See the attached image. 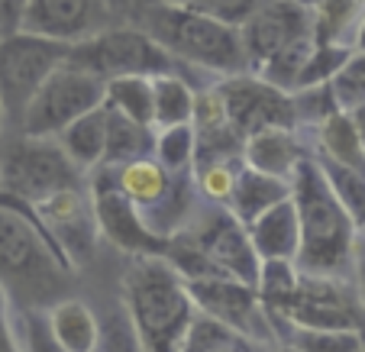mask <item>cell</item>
Masks as SVG:
<instances>
[{
	"mask_svg": "<svg viewBox=\"0 0 365 352\" xmlns=\"http://www.w3.org/2000/svg\"><path fill=\"white\" fill-rule=\"evenodd\" d=\"M113 175H117L120 191L130 197V204L143 217V223L159 239H172L175 233H181L200 204L194 175L165 172L152 155L133 159L126 165H113Z\"/></svg>",
	"mask_w": 365,
	"mask_h": 352,
	"instance_id": "8992f818",
	"label": "cell"
},
{
	"mask_svg": "<svg viewBox=\"0 0 365 352\" xmlns=\"http://www.w3.org/2000/svg\"><path fill=\"white\" fill-rule=\"evenodd\" d=\"M310 155V143L301 130H259L242 139V165L265 175L288 178Z\"/></svg>",
	"mask_w": 365,
	"mask_h": 352,
	"instance_id": "ac0fdd59",
	"label": "cell"
},
{
	"mask_svg": "<svg viewBox=\"0 0 365 352\" xmlns=\"http://www.w3.org/2000/svg\"><path fill=\"white\" fill-rule=\"evenodd\" d=\"M194 113V84L178 71L152 78V126L191 123Z\"/></svg>",
	"mask_w": 365,
	"mask_h": 352,
	"instance_id": "484cf974",
	"label": "cell"
},
{
	"mask_svg": "<svg viewBox=\"0 0 365 352\" xmlns=\"http://www.w3.org/2000/svg\"><path fill=\"white\" fill-rule=\"evenodd\" d=\"M36 220L42 223V229L48 233V239L58 246L71 269L88 265L97 256L101 246V229L94 220V207H91V194L88 185L84 187H68L58 191L52 197L33 204Z\"/></svg>",
	"mask_w": 365,
	"mask_h": 352,
	"instance_id": "2e32d148",
	"label": "cell"
},
{
	"mask_svg": "<svg viewBox=\"0 0 365 352\" xmlns=\"http://www.w3.org/2000/svg\"><path fill=\"white\" fill-rule=\"evenodd\" d=\"M136 26L159 42L181 65V71H200L207 81H220V78L249 71L240 26L233 23L194 14L185 7H172L162 0H145L136 7Z\"/></svg>",
	"mask_w": 365,
	"mask_h": 352,
	"instance_id": "7a4b0ae2",
	"label": "cell"
},
{
	"mask_svg": "<svg viewBox=\"0 0 365 352\" xmlns=\"http://www.w3.org/2000/svg\"><path fill=\"white\" fill-rule=\"evenodd\" d=\"M278 343L294 352H359L365 330H307V326H278Z\"/></svg>",
	"mask_w": 365,
	"mask_h": 352,
	"instance_id": "f1b7e54d",
	"label": "cell"
},
{
	"mask_svg": "<svg viewBox=\"0 0 365 352\" xmlns=\"http://www.w3.org/2000/svg\"><path fill=\"white\" fill-rule=\"evenodd\" d=\"M103 90H107V81H101L88 68L65 58L42 81V88L36 90V97L29 100L26 110H23L14 133L56 139L68 123H75L78 117L97 110L103 104Z\"/></svg>",
	"mask_w": 365,
	"mask_h": 352,
	"instance_id": "ba28073f",
	"label": "cell"
},
{
	"mask_svg": "<svg viewBox=\"0 0 365 352\" xmlns=\"http://www.w3.org/2000/svg\"><path fill=\"white\" fill-rule=\"evenodd\" d=\"M75 269L33 207L0 191V297L10 311H48L68 297Z\"/></svg>",
	"mask_w": 365,
	"mask_h": 352,
	"instance_id": "6da1fadb",
	"label": "cell"
},
{
	"mask_svg": "<svg viewBox=\"0 0 365 352\" xmlns=\"http://www.w3.org/2000/svg\"><path fill=\"white\" fill-rule=\"evenodd\" d=\"M359 352H365V346H362V349H359Z\"/></svg>",
	"mask_w": 365,
	"mask_h": 352,
	"instance_id": "f907efd6",
	"label": "cell"
},
{
	"mask_svg": "<svg viewBox=\"0 0 365 352\" xmlns=\"http://www.w3.org/2000/svg\"><path fill=\"white\" fill-rule=\"evenodd\" d=\"M307 7L314 23V42L352 48L356 26L365 16V0H310Z\"/></svg>",
	"mask_w": 365,
	"mask_h": 352,
	"instance_id": "cb8c5ba5",
	"label": "cell"
},
{
	"mask_svg": "<svg viewBox=\"0 0 365 352\" xmlns=\"http://www.w3.org/2000/svg\"><path fill=\"white\" fill-rule=\"evenodd\" d=\"M265 352H294V349H291V346H284V343H278V346H269Z\"/></svg>",
	"mask_w": 365,
	"mask_h": 352,
	"instance_id": "bcb514c9",
	"label": "cell"
},
{
	"mask_svg": "<svg viewBox=\"0 0 365 352\" xmlns=\"http://www.w3.org/2000/svg\"><path fill=\"white\" fill-rule=\"evenodd\" d=\"M181 236H187V239L200 249V256L214 265L220 275L255 284L259 256H255V249H252L246 223L236 220V217L230 214V207L200 200L197 210L191 214V220L181 229Z\"/></svg>",
	"mask_w": 365,
	"mask_h": 352,
	"instance_id": "8fae6325",
	"label": "cell"
},
{
	"mask_svg": "<svg viewBox=\"0 0 365 352\" xmlns=\"http://www.w3.org/2000/svg\"><path fill=\"white\" fill-rule=\"evenodd\" d=\"M330 90L336 97L339 110H352V107L365 104V52L352 48L339 71L330 78Z\"/></svg>",
	"mask_w": 365,
	"mask_h": 352,
	"instance_id": "8d00e7d4",
	"label": "cell"
},
{
	"mask_svg": "<svg viewBox=\"0 0 365 352\" xmlns=\"http://www.w3.org/2000/svg\"><path fill=\"white\" fill-rule=\"evenodd\" d=\"M88 194H91V207H94V220L103 242H110L126 259L162 256L165 239H159L145 227L143 217L130 204V197L120 191L113 165H97L94 172H88Z\"/></svg>",
	"mask_w": 365,
	"mask_h": 352,
	"instance_id": "4fadbf2b",
	"label": "cell"
},
{
	"mask_svg": "<svg viewBox=\"0 0 365 352\" xmlns=\"http://www.w3.org/2000/svg\"><path fill=\"white\" fill-rule=\"evenodd\" d=\"M23 7H26V0H0V36L14 33L16 23H20Z\"/></svg>",
	"mask_w": 365,
	"mask_h": 352,
	"instance_id": "7bdbcfd3",
	"label": "cell"
},
{
	"mask_svg": "<svg viewBox=\"0 0 365 352\" xmlns=\"http://www.w3.org/2000/svg\"><path fill=\"white\" fill-rule=\"evenodd\" d=\"M94 352H143L139 333L133 326V317L123 301H117L110 311L97 314V349Z\"/></svg>",
	"mask_w": 365,
	"mask_h": 352,
	"instance_id": "1f68e13d",
	"label": "cell"
},
{
	"mask_svg": "<svg viewBox=\"0 0 365 352\" xmlns=\"http://www.w3.org/2000/svg\"><path fill=\"white\" fill-rule=\"evenodd\" d=\"M352 291L359 297V307L365 314V229L356 236V252H352V271H349Z\"/></svg>",
	"mask_w": 365,
	"mask_h": 352,
	"instance_id": "60d3db41",
	"label": "cell"
},
{
	"mask_svg": "<svg viewBox=\"0 0 365 352\" xmlns=\"http://www.w3.org/2000/svg\"><path fill=\"white\" fill-rule=\"evenodd\" d=\"M301 4H310V0H301Z\"/></svg>",
	"mask_w": 365,
	"mask_h": 352,
	"instance_id": "681fc988",
	"label": "cell"
},
{
	"mask_svg": "<svg viewBox=\"0 0 365 352\" xmlns=\"http://www.w3.org/2000/svg\"><path fill=\"white\" fill-rule=\"evenodd\" d=\"M240 165H242V159L194 165L191 175H194V187H197L200 200L227 207V200H230V194H233V185H236V175H240Z\"/></svg>",
	"mask_w": 365,
	"mask_h": 352,
	"instance_id": "d590c367",
	"label": "cell"
},
{
	"mask_svg": "<svg viewBox=\"0 0 365 352\" xmlns=\"http://www.w3.org/2000/svg\"><path fill=\"white\" fill-rule=\"evenodd\" d=\"M217 88H220L230 126L242 139L259 130H275V126L278 130H297L291 94L288 90H278L275 84L262 81L255 71L220 78Z\"/></svg>",
	"mask_w": 365,
	"mask_h": 352,
	"instance_id": "5bb4252c",
	"label": "cell"
},
{
	"mask_svg": "<svg viewBox=\"0 0 365 352\" xmlns=\"http://www.w3.org/2000/svg\"><path fill=\"white\" fill-rule=\"evenodd\" d=\"M291 200H294L297 227H301V246L294 259L297 269L304 275L349 281L359 229L336 200V194L330 191L324 168L314 155H307L291 175Z\"/></svg>",
	"mask_w": 365,
	"mask_h": 352,
	"instance_id": "3957f363",
	"label": "cell"
},
{
	"mask_svg": "<svg viewBox=\"0 0 365 352\" xmlns=\"http://www.w3.org/2000/svg\"><path fill=\"white\" fill-rule=\"evenodd\" d=\"M310 36H314L310 7L301 0H259L252 14L240 23V39L249 71L269 62L275 52L288 48L291 42L310 39Z\"/></svg>",
	"mask_w": 365,
	"mask_h": 352,
	"instance_id": "e0dca14e",
	"label": "cell"
},
{
	"mask_svg": "<svg viewBox=\"0 0 365 352\" xmlns=\"http://www.w3.org/2000/svg\"><path fill=\"white\" fill-rule=\"evenodd\" d=\"M346 113H349V123H352V130H356L359 143L365 145V104L352 107V110H346Z\"/></svg>",
	"mask_w": 365,
	"mask_h": 352,
	"instance_id": "ee69618b",
	"label": "cell"
},
{
	"mask_svg": "<svg viewBox=\"0 0 365 352\" xmlns=\"http://www.w3.org/2000/svg\"><path fill=\"white\" fill-rule=\"evenodd\" d=\"M68 58L81 68H88L91 75H97L101 81L123 75H168V71H181V65L168 56L159 42L152 39L145 29H139L136 23H113L103 33L91 36V39L78 42L68 48Z\"/></svg>",
	"mask_w": 365,
	"mask_h": 352,
	"instance_id": "52a82bcc",
	"label": "cell"
},
{
	"mask_svg": "<svg viewBox=\"0 0 365 352\" xmlns=\"http://www.w3.org/2000/svg\"><path fill=\"white\" fill-rule=\"evenodd\" d=\"M56 139L65 149V155H68L84 175L94 172L97 165H103V149H107V107L101 104L97 110L78 117L75 123L65 126Z\"/></svg>",
	"mask_w": 365,
	"mask_h": 352,
	"instance_id": "603a6c76",
	"label": "cell"
},
{
	"mask_svg": "<svg viewBox=\"0 0 365 352\" xmlns=\"http://www.w3.org/2000/svg\"><path fill=\"white\" fill-rule=\"evenodd\" d=\"M310 143V155H317L333 165H349L365 172V145L359 143L356 130L349 123V113L336 110L333 117H327L324 123H317L314 130L304 133Z\"/></svg>",
	"mask_w": 365,
	"mask_h": 352,
	"instance_id": "7402d4cb",
	"label": "cell"
},
{
	"mask_svg": "<svg viewBox=\"0 0 365 352\" xmlns=\"http://www.w3.org/2000/svg\"><path fill=\"white\" fill-rule=\"evenodd\" d=\"M352 48H359V52H365V16L359 20L356 26V36H352Z\"/></svg>",
	"mask_w": 365,
	"mask_h": 352,
	"instance_id": "f6af8a7d",
	"label": "cell"
},
{
	"mask_svg": "<svg viewBox=\"0 0 365 352\" xmlns=\"http://www.w3.org/2000/svg\"><path fill=\"white\" fill-rule=\"evenodd\" d=\"M48 333L65 352H94L97 349V314L81 297H62L46 311Z\"/></svg>",
	"mask_w": 365,
	"mask_h": 352,
	"instance_id": "44dd1931",
	"label": "cell"
},
{
	"mask_svg": "<svg viewBox=\"0 0 365 352\" xmlns=\"http://www.w3.org/2000/svg\"><path fill=\"white\" fill-rule=\"evenodd\" d=\"M284 197H291L288 178H278V175H265L249 165H240V175H236V185L227 200V207L236 220L252 223L255 217L265 214L269 207H275L278 200H284Z\"/></svg>",
	"mask_w": 365,
	"mask_h": 352,
	"instance_id": "ffe728a7",
	"label": "cell"
},
{
	"mask_svg": "<svg viewBox=\"0 0 365 352\" xmlns=\"http://www.w3.org/2000/svg\"><path fill=\"white\" fill-rule=\"evenodd\" d=\"M0 352H23V343L16 336V323H14V314L4 307L0 311Z\"/></svg>",
	"mask_w": 365,
	"mask_h": 352,
	"instance_id": "b9f144b4",
	"label": "cell"
},
{
	"mask_svg": "<svg viewBox=\"0 0 365 352\" xmlns=\"http://www.w3.org/2000/svg\"><path fill=\"white\" fill-rule=\"evenodd\" d=\"M291 107H294V120L301 133L314 130L317 123H324L327 117H333L339 110L330 84H310V88L291 90Z\"/></svg>",
	"mask_w": 365,
	"mask_h": 352,
	"instance_id": "e575fe53",
	"label": "cell"
},
{
	"mask_svg": "<svg viewBox=\"0 0 365 352\" xmlns=\"http://www.w3.org/2000/svg\"><path fill=\"white\" fill-rule=\"evenodd\" d=\"M0 311H4V297H0Z\"/></svg>",
	"mask_w": 365,
	"mask_h": 352,
	"instance_id": "c3c4849f",
	"label": "cell"
},
{
	"mask_svg": "<svg viewBox=\"0 0 365 352\" xmlns=\"http://www.w3.org/2000/svg\"><path fill=\"white\" fill-rule=\"evenodd\" d=\"M120 284L143 352H178L197 314L185 278L162 256H130Z\"/></svg>",
	"mask_w": 365,
	"mask_h": 352,
	"instance_id": "277c9868",
	"label": "cell"
},
{
	"mask_svg": "<svg viewBox=\"0 0 365 352\" xmlns=\"http://www.w3.org/2000/svg\"><path fill=\"white\" fill-rule=\"evenodd\" d=\"M317 162L324 168V178L330 185V191L336 194V200L343 204L349 220L362 233L365 229V172L362 168H349V165H333V162H324V159H317Z\"/></svg>",
	"mask_w": 365,
	"mask_h": 352,
	"instance_id": "4dcf8cb0",
	"label": "cell"
},
{
	"mask_svg": "<svg viewBox=\"0 0 365 352\" xmlns=\"http://www.w3.org/2000/svg\"><path fill=\"white\" fill-rule=\"evenodd\" d=\"M103 104L117 113L136 120L143 126H152V78L145 75H123L110 78L103 90Z\"/></svg>",
	"mask_w": 365,
	"mask_h": 352,
	"instance_id": "83f0119b",
	"label": "cell"
},
{
	"mask_svg": "<svg viewBox=\"0 0 365 352\" xmlns=\"http://www.w3.org/2000/svg\"><path fill=\"white\" fill-rule=\"evenodd\" d=\"M265 349L269 346H259L249 336H242V333L204 317V314H194L178 352H265Z\"/></svg>",
	"mask_w": 365,
	"mask_h": 352,
	"instance_id": "4316f807",
	"label": "cell"
},
{
	"mask_svg": "<svg viewBox=\"0 0 365 352\" xmlns=\"http://www.w3.org/2000/svg\"><path fill=\"white\" fill-rule=\"evenodd\" d=\"M16 323V336L23 343V352H65L48 333L46 311H10Z\"/></svg>",
	"mask_w": 365,
	"mask_h": 352,
	"instance_id": "f35d334b",
	"label": "cell"
},
{
	"mask_svg": "<svg viewBox=\"0 0 365 352\" xmlns=\"http://www.w3.org/2000/svg\"><path fill=\"white\" fill-rule=\"evenodd\" d=\"M272 323L278 326H307V330H365V314L352 281L346 278L304 275L297 288L282 304L269 307Z\"/></svg>",
	"mask_w": 365,
	"mask_h": 352,
	"instance_id": "30bf717a",
	"label": "cell"
},
{
	"mask_svg": "<svg viewBox=\"0 0 365 352\" xmlns=\"http://www.w3.org/2000/svg\"><path fill=\"white\" fill-rule=\"evenodd\" d=\"M187 294H191L197 314L217 320V323L230 326V330L249 336L259 346H278V333L272 323L269 307L262 304V297L255 291V284L236 281V278H191Z\"/></svg>",
	"mask_w": 365,
	"mask_h": 352,
	"instance_id": "7c38bea8",
	"label": "cell"
},
{
	"mask_svg": "<svg viewBox=\"0 0 365 352\" xmlns=\"http://www.w3.org/2000/svg\"><path fill=\"white\" fill-rule=\"evenodd\" d=\"M349 52H352L349 46H327V42H314L307 62H304V68H301V78H297V88H310V84H330V78L339 71V65L346 62V56H349Z\"/></svg>",
	"mask_w": 365,
	"mask_h": 352,
	"instance_id": "74e56055",
	"label": "cell"
},
{
	"mask_svg": "<svg viewBox=\"0 0 365 352\" xmlns=\"http://www.w3.org/2000/svg\"><path fill=\"white\" fill-rule=\"evenodd\" d=\"M310 48H314V36H310V39L291 42L288 48L275 52L269 62L259 65V68H255V75L262 78V81L275 84L278 90H288V94H291V90L297 88V78H301V68H304V62H307Z\"/></svg>",
	"mask_w": 365,
	"mask_h": 352,
	"instance_id": "d6a6232c",
	"label": "cell"
},
{
	"mask_svg": "<svg viewBox=\"0 0 365 352\" xmlns=\"http://www.w3.org/2000/svg\"><path fill=\"white\" fill-rule=\"evenodd\" d=\"M152 139H155V126H143V123H136V120L117 113L113 107H107V149H103V165H126V162H133V159H145V155H152Z\"/></svg>",
	"mask_w": 365,
	"mask_h": 352,
	"instance_id": "d4e9b609",
	"label": "cell"
},
{
	"mask_svg": "<svg viewBox=\"0 0 365 352\" xmlns=\"http://www.w3.org/2000/svg\"><path fill=\"white\" fill-rule=\"evenodd\" d=\"M194 149H197V136H194L191 123L162 126V130H155V139H152V159L172 175L194 172Z\"/></svg>",
	"mask_w": 365,
	"mask_h": 352,
	"instance_id": "f546056e",
	"label": "cell"
},
{
	"mask_svg": "<svg viewBox=\"0 0 365 352\" xmlns=\"http://www.w3.org/2000/svg\"><path fill=\"white\" fill-rule=\"evenodd\" d=\"M7 133V117H4V104H0V136Z\"/></svg>",
	"mask_w": 365,
	"mask_h": 352,
	"instance_id": "7dc6e473",
	"label": "cell"
},
{
	"mask_svg": "<svg viewBox=\"0 0 365 352\" xmlns=\"http://www.w3.org/2000/svg\"><path fill=\"white\" fill-rule=\"evenodd\" d=\"M117 23V0H26L16 29L78 46Z\"/></svg>",
	"mask_w": 365,
	"mask_h": 352,
	"instance_id": "9a60e30c",
	"label": "cell"
},
{
	"mask_svg": "<svg viewBox=\"0 0 365 352\" xmlns=\"http://www.w3.org/2000/svg\"><path fill=\"white\" fill-rule=\"evenodd\" d=\"M68 48L71 46L23 33V29L0 36V104L7 117V133L16 130L23 110L42 88V81L68 58Z\"/></svg>",
	"mask_w": 365,
	"mask_h": 352,
	"instance_id": "9c48e42d",
	"label": "cell"
},
{
	"mask_svg": "<svg viewBox=\"0 0 365 352\" xmlns=\"http://www.w3.org/2000/svg\"><path fill=\"white\" fill-rule=\"evenodd\" d=\"M162 4L194 10V14L217 16V20H223V23H233V26H240V23L255 10V4H259V0H162Z\"/></svg>",
	"mask_w": 365,
	"mask_h": 352,
	"instance_id": "ab89813d",
	"label": "cell"
},
{
	"mask_svg": "<svg viewBox=\"0 0 365 352\" xmlns=\"http://www.w3.org/2000/svg\"><path fill=\"white\" fill-rule=\"evenodd\" d=\"M297 281H301V269L294 259H262L255 275V291L265 307H275L297 288Z\"/></svg>",
	"mask_w": 365,
	"mask_h": 352,
	"instance_id": "836d02e7",
	"label": "cell"
},
{
	"mask_svg": "<svg viewBox=\"0 0 365 352\" xmlns=\"http://www.w3.org/2000/svg\"><path fill=\"white\" fill-rule=\"evenodd\" d=\"M0 145V191L23 204H39L68 187H84L88 175L65 155L58 139L4 133Z\"/></svg>",
	"mask_w": 365,
	"mask_h": 352,
	"instance_id": "5b68a950",
	"label": "cell"
},
{
	"mask_svg": "<svg viewBox=\"0 0 365 352\" xmlns=\"http://www.w3.org/2000/svg\"><path fill=\"white\" fill-rule=\"evenodd\" d=\"M246 229L259 262L262 259H297L301 227H297V210L291 197L278 200L275 207L259 214L252 223H246Z\"/></svg>",
	"mask_w": 365,
	"mask_h": 352,
	"instance_id": "d6986e66",
	"label": "cell"
}]
</instances>
